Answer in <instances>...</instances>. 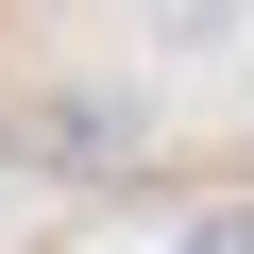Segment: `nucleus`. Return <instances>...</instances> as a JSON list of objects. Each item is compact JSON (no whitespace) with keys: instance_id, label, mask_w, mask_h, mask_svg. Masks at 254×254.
Returning <instances> with one entry per match:
<instances>
[{"instance_id":"obj_1","label":"nucleus","mask_w":254,"mask_h":254,"mask_svg":"<svg viewBox=\"0 0 254 254\" xmlns=\"http://www.w3.org/2000/svg\"><path fill=\"white\" fill-rule=\"evenodd\" d=\"M187 254H254V203H220V220H203V237H187Z\"/></svg>"}]
</instances>
